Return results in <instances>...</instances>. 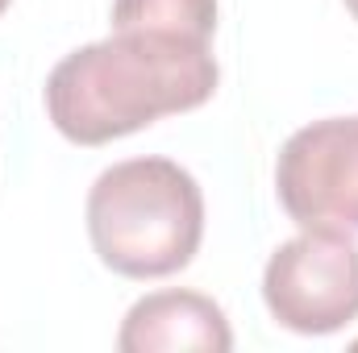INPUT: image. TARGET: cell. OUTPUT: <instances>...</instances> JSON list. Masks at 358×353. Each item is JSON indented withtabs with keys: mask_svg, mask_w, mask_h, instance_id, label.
I'll return each instance as SVG.
<instances>
[{
	"mask_svg": "<svg viewBox=\"0 0 358 353\" xmlns=\"http://www.w3.org/2000/svg\"><path fill=\"white\" fill-rule=\"evenodd\" d=\"M121 353H183V350H204V353H229L234 333L221 312L200 291H155L142 295L117 333Z\"/></svg>",
	"mask_w": 358,
	"mask_h": 353,
	"instance_id": "5",
	"label": "cell"
},
{
	"mask_svg": "<svg viewBox=\"0 0 358 353\" xmlns=\"http://www.w3.org/2000/svg\"><path fill=\"white\" fill-rule=\"evenodd\" d=\"M113 29H150L208 42L217 29V0H113Z\"/></svg>",
	"mask_w": 358,
	"mask_h": 353,
	"instance_id": "6",
	"label": "cell"
},
{
	"mask_svg": "<svg viewBox=\"0 0 358 353\" xmlns=\"http://www.w3.org/2000/svg\"><path fill=\"white\" fill-rule=\"evenodd\" d=\"M263 299L275 324L300 337H325L358 320V241L338 225H304L271 254Z\"/></svg>",
	"mask_w": 358,
	"mask_h": 353,
	"instance_id": "3",
	"label": "cell"
},
{
	"mask_svg": "<svg viewBox=\"0 0 358 353\" xmlns=\"http://www.w3.org/2000/svg\"><path fill=\"white\" fill-rule=\"evenodd\" d=\"M88 237L108 270L125 278H167L200 250V183L171 158L117 163L88 191Z\"/></svg>",
	"mask_w": 358,
	"mask_h": 353,
	"instance_id": "2",
	"label": "cell"
},
{
	"mask_svg": "<svg viewBox=\"0 0 358 353\" xmlns=\"http://www.w3.org/2000/svg\"><path fill=\"white\" fill-rule=\"evenodd\" d=\"M283 212L304 225L358 233V117H325L296 129L275 163Z\"/></svg>",
	"mask_w": 358,
	"mask_h": 353,
	"instance_id": "4",
	"label": "cell"
},
{
	"mask_svg": "<svg viewBox=\"0 0 358 353\" xmlns=\"http://www.w3.org/2000/svg\"><path fill=\"white\" fill-rule=\"evenodd\" d=\"M346 8H350V17L358 21V0H346Z\"/></svg>",
	"mask_w": 358,
	"mask_h": 353,
	"instance_id": "7",
	"label": "cell"
},
{
	"mask_svg": "<svg viewBox=\"0 0 358 353\" xmlns=\"http://www.w3.org/2000/svg\"><path fill=\"white\" fill-rule=\"evenodd\" d=\"M8 4H13V0H0V13H4V8H8Z\"/></svg>",
	"mask_w": 358,
	"mask_h": 353,
	"instance_id": "8",
	"label": "cell"
},
{
	"mask_svg": "<svg viewBox=\"0 0 358 353\" xmlns=\"http://www.w3.org/2000/svg\"><path fill=\"white\" fill-rule=\"evenodd\" d=\"M208 42L150 29H113L104 42L71 50L46 80V112L76 146H104L159 117L192 112L217 91Z\"/></svg>",
	"mask_w": 358,
	"mask_h": 353,
	"instance_id": "1",
	"label": "cell"
}]
</instances>
